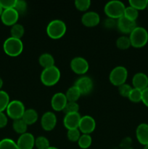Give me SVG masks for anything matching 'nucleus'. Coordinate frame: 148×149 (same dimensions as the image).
Segmentation results:
<instances>
[{
	"label": "nucleus",
	"mask_w": 148,
	"mask_h": 149,
	"mask_svg": "<svg viewBox=\"0 0 148 149\" xmlns=\"http://www.w3.org/2000/svg\"><path fill=\"white\" fill-rule=\"evenodd\" d=\"M131 45L135 48L143 47L148 42V32L145 28L136 26L129 34Z\"/></svg>",
	"instance_id": "obj_1"
},
{
	"label": "nucleus",
	"mask_w": 148,
	"mask_h": 149,
	"mask_svg": "<svg viewBox=\"0 0 148 149\" xmlns=\"http://www.w3.org/2000/svg\"><path fill=\"white\" fill-rule=\"evenodd\" d=\"M67 27L65 22L61 20H53L46 26V33L52 39H59L66 33Z\"/></svg>",
	"instance_id": "obj_2"
},
{
	"label": "nucleus",
	"mask_w": 148,
	"mask_h": 149,
	"mask_svg": "<svg viewBox=\"0 0 148 149\" xmlns=\"http://www.w3.org/2000/svg\"><path fill=\"white\" fill-rule=\"evenodd\" d=\"M3 49L9 56L17 57L23 52V43L21 39L10 36L4 41L3 44Z\"/></svg>",
	"instance_id": "obj_3"
},
{
	"label": "nucleus",
	"mask_w": 148,
	"mask_h": 149,
	"mask_svg": "<svg viewBox=\"0 0 148 149\" xmlns=\"http://www.w3.org/2000/svg\"><path fill=\"white\" fill-rule=\"evenodd\" d=\"M60 71L57 66L45 68L41 74L40 79L42 84L47 87H52L55 85L60 79Z\"/></svg>",
	"instance_id": "obj_4"
},
{
	"label": "nucleus",
	"mask_w": 148,
	"mask_h": 149,
	"mask_svg": "<svg viewBox=\"0 0 148 149\" xmlns=\"http://www.w3.org/2000/svg\"><path fill=\"white\" fill-rule=\"evenodd\" d=\"M125 8H126V6L122 1H118V0H113V1H108L105 4L104 11L107 17L118 20L123 16Z\"/></svg>",
	"instance_id": "obj_5"
},
{
	"label": "nucleus",
	"mask_w": 148,
	"mask_h": 149,
	"mask_svg": "<svg viewBox=\"0 0 148 149\" xmlns=\"http://www.w3.org/2000/svg\"><path fill=\"white\" fill-rule=\"evenodd\" d=\"M128 77V71L124 66H116L110 71L109 79L112 84L116 87L125 84Z\"/></svg>",
	"instance_id": "obj_6"
},
{
	"label": "nucleus",
	"mask_w": 148,
	"mask_h": 149,
	"mask_svg": "<svg viewBox=\"0 0 148 149\" xmlns=\"http://www.w3.org/2000/svg\"><path fill=\"white\" fill-rule=\"evenodd\" d=\"M25 111H26V109H25L24 104L18 100L10 101L6 109L7 116L11 118L13 120L22 119Z\"/></svg>",
	"instance_id": "obj_7"
},
{
	"label": "nucleus",
	"mask_w": 148,
	"mask_h": 149,
	"mask_svg": "<svg viewBox=\"0 0 148 149\" xmlns=\"http://www.w3.org/2000/svg\"><path fill=\"white\" fill-rule=\"evenodd\" d=\"M71 68L75 74L84 75L89 68V63L82 57H75L71 61Z\"/></svg>",
	"instance_id": "obj_8"
},
{
	"label": "nucleus",
	"mask_w": 148,
	"mask_h": 149,
	"mask_svg": "<svg viewBox=\"0 0 148 149\" xmlns=\"http://www.w3.org/2000/svg\"><path fill=\"white\" fill-rule=\"evenodd\" d=\"M74 85L78 88L81 95H86L91 93L94 87V83L90 77L83 76L78 78Z\"/></svg>",
	"instance_id": "obj_9"
},
{
	"label": "nucleus",
	"mask_w": 148,
	"mask_h": 149,
	"mask_svg": "<svg viewBox=\"0 0 148 149\" xmlns=\"http://www.w3.org/2000/svg\"><path fill=\"white\" fill-rule=\"evenodd\" d=\"M96 128V122L94 118L89 115L81 116L78 130L82 134H91Z\"/></svg>",
	"instance_id": "obj_10"
},
{
	"label": "nucleus",
	"mask_w": 148,
	"mask_h": 149,
	"mask_svg": "<svg viewBox=\"0 0 148 149\" xmlns=\"http://www.w3.org/2000/svg\"><path fill=\"white\" fill-rule=\"evenodd\" d=\"M57 116L53 112L46 111L42 115L41 118V125L44 130L52 131L55 128L57 125Z\"/></svg>",
	"instance_id": "obj_11"
},
{
	"label": "nucleus",
	"mask_w": 148,
	"mask_h": 149,
	"mask_svg": "<svg viewBox=\"0 0 148 149\" xmlns=\"http://www.w3.org/2000/svg\"><path fill=\"white\" fill-rule=\"evenodd\" d=\"M19 16L20 15L15 8L3 10L1 15V20L5 26H12L13 25L17 23Z\"/></svg>",
	"instance_id": "obj_12"
},
{
	"label": "nucleus",
	"mask_w": 148,
	"mask_h": 149,
	"mask_svg": "<svg viewBox=\"0 0 148 149\" xmlns=\"http://www.w3.org/2000/svg\"><path fill=\"white\" fill-rule=\"evenodd\" d=\"M136 21L131 20L129 19L126 18L124 16H122L121 17L117 20V26L118 31L124 34H130L132 31L136 27Z\"/></svg>",
	"instance_id": "obj_13"
},
{
	"label": "nucleus",
	"mask_w": 148,
	"mask_h": 149,
	"mask_svg": "<svg viewBox=\"0 0 148 149\" xmlns=\"http://www.w3.org/2000/svg\"><path fill=\"white\" fill-rule=\"evenodd\" d=\"M35 139L31 133L26 132L20 135L16 143L19 149H33L35 147Z\"/></svg>",
	"instance_id": "obj_14"
},
{
	"label": "nucleus",
	"mask_w": 148,
	"mask_h": 149,
	"mask_svg": "<svg viewBox=\"0 0 148 149\" xmlns=\"http://www.w3.org/2000/svg\"><path fill=\"white\" fill-rule=\"evenodd\" d=\"M100 22V15L94 11L86 12L81 17V23L86 27H94L97 26Z\"/></svg>",
	"instance_id": "obj_15"
},
{
	"label": "nucleus",
	"mask_w": 148,
	"mask_h": 149,
	"mask_svg": "<svg viewBox=\"0 0 148 149\" xmlns=\"http://www.w3.org/2000/svg\"><path fill=\"white\" fill-rule=\"evenodd\" d=\"M68 103L65 95L62 93H57L51 99V106L53 110L56 111H63L64 108Z\"/></svg>",
	"instance_id": "obj_16"
},
{
	"label": "nucleus",
	"mask_w": 148,
	"mask_h": 149,
	"mask_svg": "<svg viewBox=\"0 0 148 149\" xmlns=\"http://www.w3.org/2000/svg\"><path fill=\"white\" fill-rule=\"evenodd\" d=\"M81 116L79 113H67L64 116L63 125L67 130L77 129L78 128Z\"/></svg>",
	"instance_id": "obj_17"
},
{
	"label": "nucleus",
	"mask_w": 148,
	"mask_h": 149,
	"mask_svg": "<svg viewBox=\"0 0 148 149\" xmlns=\"http://www.w3.org/2000/svg\"><path fill=\"white\" fill-rule=\"evenodd\" d=\"M132 84L133 88L144 90L148 87V76L142 72L136 73L132 78Z\"/></svg>",
	"instance_id": "obj_18"
},
{
	"label": "nucleus",
	"mask_w": 148,
	"mask_h": 149,
	"mask_svg": "<svg viewBox=\"0 0 148 149\" xmlns=\"http://www.w3.org/2000/svg\"><path fill=\"white\" fill-rule=\"evenodd\" d=\"M136 137L142 145L148 144V124L142 123L138 125L136 129Z\"/></svg>",
	"instance_id": "obj_19"
},
{
	"label": "nucleus",
	"mask_w": 148,
	"mask_h": 149,
	"mask_svg": "<svg viewBox=\"0 0 148 149\" xmlns=\"http://www.w3.org/2000/svg\"><path fill=\"white\" fill-rule=\"evenodd\" d=\"M38 119H39V115H38L37 111L33 109H26L22 117V119L26 122L28 126L36 123Z\"/></svg>",
	"instance_id": "obj_20"
},
{
	"label": "nucleus",
	"mask_w": 148,
	"mask_h": 149,
	"mask_svg": "<svg viewBox=\"0 0 148 149\" xmlns=\"http://www.w3.org/2000/svg\"><path fill=\"white\" fill-rule=\"evenodd\" d=\"M39 63L41 67H43L44 69L45 68H50L55 65V58L51 54L45 52L41 54L39 58Z\"/></svg>",
	"instance_id": "obj_21"
},
{
	"label": "nucleus",
	"mask_w": 148,
	"mask_h": 149,
	"mask_svg": "<svg viewBox=\"0 0 148 149\" xmlns=\"http://www.w3.org/2000/svg\"><path fill=\"white\" fill-rule=\"evenodd\" d=\"M65 95L67 100H68V102H77V100L81 96V93L75 85L70 87L67 90Z\"/></svg>",
	"instance_id": "obj_22"
},
{
	"label": "nucleus",
	"mask_w": 148,
	"mask_h": 149,
	"mask_svg": "<svg viewBox=\"0 0 148 149\" xmlns=\"http://www.w3.org/2000/svg\"><path fill=\"white\" fill-rule=\"evenodd\" d=\"M12 128L15 132L20 134V135H22V134L27 132L28 125H26V122L23 119H19L13 121Z\"/></svg>",
	"instance_id": "obj_23"
},
{
	"label": "nucleus",
	"mask_w": 148,
	"mask_h": 149,
	"mask_svg": "<svg viewBox=\"0 0 148 149\" xmlns=\"http://www.w3.org/2000/svg\"><path fill=\"white\" fill-rule=\"evenodd\" d=\"M25 33V29L23 27V25L20 24V23H16V24L13 25L11 26V29H10V34L11 36L13 38H16V39H21Z\"/></svg>",
	"instance_id": "obj_24"
},
{
	"label": "nucleus",
	"mask_w": 148,
	"mask_h": 149,
	"mask_svg": "<svg viewBox=\"0 0 148 149\" xmlns=\"http://www.w3.org/2000/svg\"><path fill=\"white\" fill-rule=\"evenodd\" d=\"M78 146L82 149H87L89 148L92 143V138L88 134H81L78 141Z\"/></svg>",
	"instance_id": "obj_25"
},
{
	"label": "nucleus",
	"mask_w": 148,
	"mask_h": 149,
	"mask_svg": "<svg viewBox=\"0 0 148 149\" xmlns=\"http://www.w3.org/2000/svg\"><path fill=\"white\" fill-rule=\"evenodd\" d=\"M116 46L118 49H123V50L129 49L131 46L129 36H120V37L118 38L116 40Z\"/></svg>",
	"instance_id": "obj_26"
},
{
	"label": "nucleus",
	"mask_w": 148,
	"mask_h": 149,
	"mask_svg": "<svg viewBox=\"0 0 148 149\" xmlns=\"http://www.w3.org/2000/svg\"><path fill=\"white\" fill-rule=\"evenodd\" d=\"M10 102V96L7 92L0 90V112H4L7 109Z\"/></svg>",
	"instance_id": "obj_27"
},
{
	"label": "nucleus",
	"mask_w": 148,
	"mask_h": 149,
	"mask_svg": "<svg viewBox=\"0 0 148 149\" xmlns=\"http://www.w3.org/2000/svg\"><path fill=\"white\" fill-rule=\"evenodd\" d=\"M123 16L126 17V18L129 19V20L136 21V19L139 17V11L133 7H131V6H128L125 8Z\"/></svg>",
	"instance_id": "obj_28"
},
{
	"label": "nucleus",
	"mask_w": 148,
	"mask_h": 149,
	"mask_svg": "<svg viewBox=\"0 0 148 149\" xmlns=\"http://www.w3.org/2000/svg\"><path fill=\"white\" fill-rule=\"evenodd\" d=\"M50 146L49 140L46 137L39 136L35 139V147L37 149H48Z\"/></svg>",
	"instance_id": "obj_29"
},
{
	"label": "nucleus",
	"mask_w": 148,
	"mask_h": 149,
	"mask_svg": "<svg viewBox=\"0 0 148 149\" xmlns=\"http://www.w3.org/2000/svg\"><path fill=\"white\" fill-rule=\"evenodd\" d=\"M0 149H19L15 141L10 138H4L0 141Z\"/></svg>",
	"instance_id": "obj_30"
},
{
	"label": "nucleus",
	"mask_w": 148,
	"mask_h": 149,
	"mask_svg": "<svg viewBox=\"0 0 148 149\" xmlns=\"http://www.w3.org/2000/svg\"><path fill=\"white\" fill-rule=\"evenodd\" d=\"M128 98L133 103H139L142 101V90L136 88H132Z\"/></svg>",
	"instance_id": "obj_31"
},
{
	"label": "nucleus",
	"mask_w": 148,
	"mask_h": 149,
	"mask_svg": "<svg viewBox=\"0 0 148 149\" xmlns=\"http://www.w3.org/2000/svg\"><path fill=\"white\" fill-rule=\"evenodd\" d=\"M129 6L133 7L136 10H142L147 7L148 0H130L129 1Z\"/></svg>",
	"instance_id": "obj_32"
},
{
	"label": "nucleus",
	"mask_w": 148,
	"mask_h": 149,
	"mask_svg": "<svg viewBox=\"0 0 148 149\" xmlns=\"http://www.w3.org/2000/svg\"><path fill=\"white\" fill-rule=\"evenodd\" d=\"M74 4L77 10L81 12H86L89 10L91 6V1L90 0H75Z\"/></svg>",
	"instance_id": "obj_33"
},
{
	"label": "nucleus",
	"mask_w": 148,
	"mask_h": 149,
	"mask_svg": "<svg viewBox=\"0 0 148 149\" xmlns=\"http://www.w3.org/2000/svg\"><path fill=\"white\" fill-rule=\"evenodd\" d=\"M78 111H79V105L78 104L77 102H68L63 109V112L65 114L78 113Z\"/></svg>",
	"instance_id": "obj_34"
},
{
	"label": "nucleus",
	"mask_w": 148,
	"mask_h": 149,
	"mask_svg": "<svg viewBox=\"0 0 148 149\" xmlns=\"http://www.w3.org/2000/svg\"><path fill=\"white\" fill-rule=\"evenodd\" d=\"M81 132L78 130L77 129H72L68 130V132H67V138L71 142H78V139H79L80 136L81 135Z\"/></svg>",
	"instance_id": "obj_35"
},
{
	"label": "nucleus",
	"mask_w": 148,
	"mask_h": 149,
	"mask_svg": "<svg viewBox=\"0 0 148 149\" xmlns=\"http://www.w3.org/2000/svg\"><path fill=\"white\" fill-rule=\"evenodd\" d=\"M132 90L131 86L129 85V84H122V85L119 86L118 87V93L122 97H129V94H130L131 91Z\"/></svg>",
	"instance_id": "obj_36"
},
{
	"label": "nucleus",
	"mask_w": 148,
	"mask_h": 149,
	"mask_svg": "<svg viewBox=\"0 0 148 149\" xmlns=\"http://www.w3.org/2000/svg\"><path fill=\"white\" fill-rule=\"evenodd\" d=\"M15 9L19 13V15L24 14L28 9L27 2L23 0H17Z\"/></svg>",
	"instance_id": "obj_37"
},
{
	"label": "nucleus",
	"mask_w": 148,
	"mask_h": 149,
	"mask_svg": "<svg viewBox=\"0 0 148 149\" xmlns=\"http://www.w3.org/2000/svg\"><path fill=\"white\" fill-rule=\"evenodd\" d=\"M17 0H0V5L3 10L15 8Z\"/></svg>",
	"instance_id": "obj_38"
},
{
	"label": "nucleus",
	"mask_w": 148,
	"mask_h": 149,
	"mask_svg": "<svg viewBox=\"0 0 148 149\" xmlns=\"http://www.w3.org/2000/svg\"><path fill=\"white\" fill-rule=\"evenodd\" d=\"M104 26L107 29H112L117 26V20L107 17L104 21Z\"/></svg>",
	"instance_id": "obj_39"
},
{
	"label": "nucleus",
	"mask_w": 148,
	"mask_h": 149,
	"mask_svg": "<svg viewBox=\"0 0 148 149\" xmlns=\"http://www.w3.org/2000/svg\"><path fill=\"white\" fill-rule=\"evenodd\" d=\"M132 143L131 138L129 137H126V138H123L121 141L120 144V146L123 149H130V146Z\"/></svg>",
	"instance_id": "obj_40"
},
{
	"label": "nucleus",
	"mask_w": 148,
	"mask_h": 149,
	"mask_svg": "<svg viewBox=\"0 0 148 149\" xmlns=\"http://www.w3.org/2000/svg\"><path fill=\"white\" fill-rule=\"evenodd\" d=\"M8 119L4 112H0V128H4L7 126Z\"/></svg>",
	"instance_id": "obj_41"
},
{
	"label": "nucleus",
	"mask_w": 148,
	"mask_h": 149,
	"mask_svg": "<svg viewBox=\"0 0 148 149\" xmlns=\"http://www.w3.org/2000/svg\"><path fill=\"white\" fill-rule=\"evenodd\" d=\"M142 102L147 107H148V87L144 90H142Z\"/></svg>",
	"instance_id": "obj_42"
},
{
	"label": "nucleus",
	"mask_w": 148,
	"mask_h": 149,
	"mask_svg": "<svg viewBox=\"0 0 148 149\" xmlns=\"http://www.w3.org/2000/svg\"><path fill=\"white\" fill-rule=\"evenodd\" d=\"M2 86H3V80H2V79L0 77V90H1Z\"/></svg>",
	"instance_id": "obj_43"
},
{
	"label": "nucleus",
	"mask_w": 148,
	"mask_h": 149,
	"mask_svg": "<svg viewBox=\"0 0 148 149\" xmlns=\"http://www.w3.org/2000/svg\"><path fill=\"white\" fill-rule=\"evenodd\" d=\"M2 12H3V9L1 8V5H0V17H1V13H2Z\"/></svg>",
	"instance_id": "obj_44"
},
{
	"label": "nucleus",
	"mask_w": 148,
	"mask_h": 149,
	"mask_svg": "<svg viewBox=\"0 0 148 149\" xmlns=\"http://www.w3.org/2000/svg\"><path fill=\"white\" fill-rule=\"evenodd\" d=\"M48 149H59V148H57V147H55V146H50Z\"/></svg>",
	"instance_id": "obj_45"
},
{
	"label": "nucleus",
	"mask_w": 148,
	"mask_h": 149,
	"mask_svg": "<svg viewBox=\"0 0 148 149\" xmlns=\"http://www.w3.org/2000/svg\"><path fill=\"white\" fill-rule=\"evenodd\" d=\"M143 149H148V144H147V145L144 146Z\"/></svg>",
	"instance_id": "obj_46"
},
{
	"label": "nucleus",
	"mask_w": 148,
	"mask_h": 149,
	"mask_svg": "<svg viewBox=\"0 0 148 149\" xmlns=\"http://www.w3.org/2000/svg\"><path fill=\"white\" fill-rule=\"evenodd\" d=\"M147 10H148V5H147Z\"/></svg>",
	"instance_id": "obj_47"
},
{
	"label": "nucleus",
	"mask_w": 148,
	"mask_h": 149,
	"mask_svg": "<svg viewBox=\"0 0 148 149\" xmlns=\"http://www.w3.org/2000/svg\"><path fill=\"white\" fill-rule=\"evenodd\" d=\"M130 149H132V148H130Z\"/></svg>",
	"instance_id": "obj_48"
}]
</instances>
